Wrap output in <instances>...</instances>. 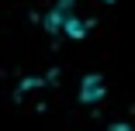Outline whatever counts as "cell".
Wrapping results in <instances>:
<instances>
[{
	"label": "cell",
	"mask_w": 135,
	"mask_h": 131,
	"mask_svg": "<svg viewBox=\"0 0 135 131\" xmlns=\"http://www.w3.org/2000/svg\"><path fill=\"white\" fill-rule=\"evenodd\" d=\"M49 28L66 35V38H73V41H80L90 31V21L83 17V11L76 7V0H59V4L49 11Z\"/></svg>",
	"instance_id": "cell-1"
},
{
	"label": "cell",
	"mask_w": 135,
	"mask_h": 131,
	"mask_svg": "<svg viewBox=\"0 0 135 131\" xmlns=\"http://www.w3.org/2000/svg\"><path fill=\"white\" fill-rule=\"evenodd\" d=\"M104 97V80L100 76H83V83H80V100L83 103H97Z\"/></svg>",
	"instance_id": "cell-2"
},
{
	"label": "cell",
	"mask_w": 135,
	"mask_h": 131,
	"mask_svg": "<svg viewBox=\"0 0 135 131\" xmlns=\"http://www.w3.org/2000/svg\"><path fill=\"white\" fill-rule=\"evenodd\" d=\"M107 131H135V128H132V124H125V121H118V124H111Z\"/></svg>",
	"instance_id": "cell-3"
}]
</instances>
